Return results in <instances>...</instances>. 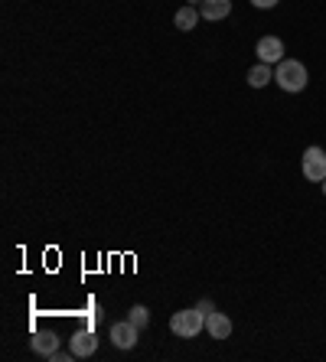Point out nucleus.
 <instances>
[{
    "label": "nucleus",
    "mask_w": 326,
    "mask_h": 362,
    "mask_svg": "<svg viewBox=\"0 0 326 362\" xmlns=\"http://www.w3.org/2000/svg\"><path fill=\"white\" fill-rule=\"evenodd\" d=\"M301 170L310 183H323L326 180V151L323 147H307V151H303V160H301Z\"/></svg>",
    "instance_id": "7ed1b4c3"
},
{
    "label": "nucleus",
    "mask_w": 326,
    "mask_h": 362,
    "mask_svg": "<svg viewBox=\"0 0 326 362\" xmlns=\"http://www.w3.org/2000/svg\"><path fill=\"white\" fill-rule=\"evenodd\" d=\"M232 13V0H202L199 4V17L216 23V20H226Z\"/></svg>",
    "instance_id": "6e6552de"
},
{
    "label": "nucleus",
    "mask_w": 326,
    "mask_h": 362,
    "mask_svg": "<svg viewBox=\"0 0 326 362\" xmlns=\"http://www.w3.org/2000/svg\"><path fill=\"white\" fill-rule=\"evenodd\" d=\"M137 337H141V329H137L131 320H121L111 327V343H115L117 349H134Z\"/></svg>",
    "instance_id": "39448f33"
},
{
    "label": "nucleus",
    "mask_w": 326,
    "mask_h": 362,
    "mask_svg": "<svg viewBox=\"0 0 326 362\" xmlns=\"http://www.w3.org/2000/svg\"><path fill=\"white\" fill-rule=\"evenodd\" d=\"M30 346H33L36 356H46V359H50V356L59 349V337L52 333V329H36L33 339H30Z\"/></svg>",
    "instance_id": "0eeeda50"
},
{
    "label": "nucleus",
    "mask_w": 326,
    "mask_h": 362,
    "mask_svg": "<svg viewBox=\"0 0 326 362\" xmlns=\"http://www.w3.org/2000/svg\"><path fill=\"white\" fill-rule=\"evenodd\" d=\"M320 189H323V196H326V180H323V183H320Z\"/></svg>",
    "instance_id": "dca6fc26"
},
{
    "label": "nucleus",
    "mask_w": 326,
    "mask_h": 362,
    "mask_svg": "<svg viewBox=\"0 0 326 362\" xmlns=\"http://www.w3.org/2000/svg\"><path fill=\"white\" fill-rule=\"evenodd\" d=\"M127 320L134 323L137 329H144V327H147V323H151V310H147L144 303H134V307L127 310Z\"/></svg>",
    "instance_id": "f8f14e48"
},
{
    "label": "nucleus",
    "mask_w": 326,
    "mask_h": 362,
    "mask_svg": "<svg viewBox=\"0 0 326 362\" xmlns=\"http://www.w3.org/2000/svg\"><path fill=\"white\" fill-rule=\"evenodd\" d=\"M255 52H258V62L277 66V62L284 59V40H281V36H261Z\"/></svg>",
    "instance_id": "20e7f679"
},
{
    "label": "nucleus",
    "mask_w": 326,
    "mask_h": 362,
    "mask_svg": "<svg viewBox=\"0 0 326 362\" xmlns=\"http://www.w3.org/2000/svg\"><path fill=\"white\" fill-rule=\"evenodd\" d=\"M72 356H76V353H59V349H56L50 359H52V362H66V359H72Z\"/></svg>",
    "instance_id": "2eb2a0df"
},
{
    "label": "nucleus",
    "mask_w": 326,
    "mask_h": 362,
    "mask_svg": "<svg viewBox=\"0 0 326 362\" xmlns=\"http://www.w3.org/2000/svg\"><path fill=\"white\" fill-rule=\"evenodd\" d=\"M206 333H209L212 339H228L232 337V320H228V313H209L206 317Z\"/></svg>",
    "instance_id": "1a4fd4ad"
},
{
    "label": "nucleus",
    "mask_w": 326,
    "mask_h": 362,
    "mask_svg": "<svg viewBox=\"0 0 326 362\" xmlns=\"http://www.w3.org/2000/svg\"><path fill=\"white\" fill-rule=\"evenodd\" d=\"M196 310H199V313H202V317H209V313H216V303H212V300H209V297H202V300H199V303H196Z\"/></svg>",
    "instance_id": "ddd939ff"
},
{
    "label": "nucleus",
    "mask_w": 326,
    "mask_h": 362,
    "mask_svg": "<svg viewBox=\"0 0 326 362\" xmlns=\"http://www.w3.org/2000/svg\"><path fill=\"white\" fill-rule=\"evenodd\" d=\"M281 0H251V7L255 10H274Z\"/></svg>",
    "instance_id": "4468645a"
},
{
    "label": "nucleus",
    "mask_w": 326,
    "mask_h": 362,
    "mask_svg": "<svg viewBox=\"0 0 326 362\" xmlns=\"http://www.w3.org/2000/svg\"><path fill=\"white\" fill-rule=\"evenodd\" d=\"M196 23H199V7H192V4H186V7H180L173 13V26L176 30H183V33L196 30Z\"/></svg>",
    "instance_id": "9d476101"
},
{
    "label": "nucleus",
    "mask_w": 326,
    "mask_h": 362,
    "mask_svg": "<svg viewBox=\"0 0 326 362\" xmlns=\"http://www.w3.org/2000/svg\"><path fill=\"white\" fill-rule=\"evenodd\" d=\"M69 343H72V353H76V359H85V356H92L95 349H98V337H95V329H92V327L76 329Z\"/></svg>",
    "instance_id": "423d86ee"
},
{
    "label": "nucleus",
    "mask_w": 326,
    "mask_h": 362,
    "mask_svg": "<svg viewBox=\"0 0 326 362\" xmlns=\"http://www.w3.org/2000/svg\"><path fill=\"white\" fill-rule=\"evenodd\" d=\"M170 329H173L180 339H192L206 329V317H202L196 307H190V310H176L173 317H170Z\"/></svg>",
    "instance_id": "f03ea898"
},
{
    "label": "nucleus",
    "mask_w": 326,
    "mask_h": 362,
    "mask_svg": "<svg viewBox=\"0 0 326 362\" xmlns=\"http://www.w3.org/2000/svg\"><path fill=\"white\" fill-rule=\"evenodd\" d=\"M245 82H248L251 88H264L268 82H274V69H271L268 62H258V66H251V69H248Z\"/></svg>",
    "instance_id": "9b49d317"
},
{
    "label": "nucleus",
    "mask_w": 326,
    "mask_h": 362,
    "mask_svg": "<svg viewBox=\"0 0 326 362\" xmlns=\"http://www.w3.org/2000/svg\"><path fill=\"white\" fill-rule=\"evenodd\" d=\"M274 82H277V88H281V92L297 95V92H303V88H307L310 72H307V66H303L301 59H281V62H277V69H274Z\"/></svg>",
    "instance_id": "f257e3e1"
}]
</instances>
